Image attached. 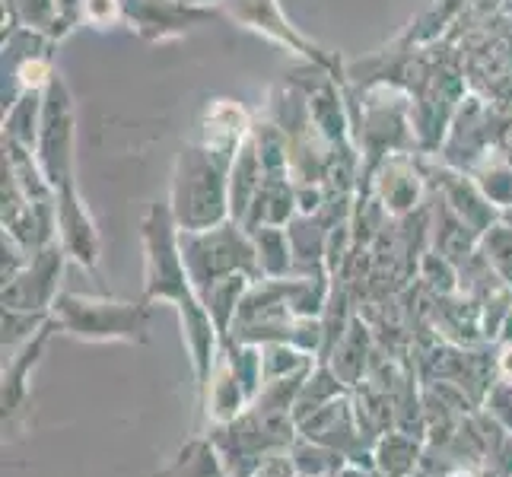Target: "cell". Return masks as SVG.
Returning <instances> with one entry per match:
<instances>
[{"label": "cell", "mask_w": 512, "mask_h": 477, "mask_svg": "<svg viewBox=\"0 0 512 477\" xmlns=\"http://www.w3.org/2000/svg\"><path fill=\"white\" fill-rule=\"evenodd\" d=\"M140 239H144V299L150 306L169 303L179 312L194 382H198L204 395L210 376H214V366L220 360V334L188 277L185 258L179 249V226H175L169 201L150 204L144 223H140Z\"/></svg>", "instance_id": "6da1fadb"}, {"label": "cell", "mask_w": 512, "mask_h": 477, "mask_svg": "<svg viewBox=\"0 0 512 477\" xmlns=\"http://www.w3.org/2000/svg\"><path fill=\"white\" fill-rule=\"evenodd\" d=\"M229 169L233 159L207 150L198 140L182 144L169 188V210L179 233H201L229 220Z\"/></svg>", "instance_id": "7a4b0ae2"}, {"label": "cell", "mask_w": 512, "mask_h": 477, "mask_svg": "<svg viewBox=\"0 0 512 477\" xmlns=\"http://www.w3.org/2000/svg\"><path fill=\"white\" fill-rule=\"evenodd\" d=\"M51 315L64 334L90 344H147L150 338V303H121L109 296L61 293Z\"/></svg>", "instance_id": "3957f363"}, {"label": "cell", "mask_w": 512, "mask_h": 477, "mask_svg": "<svg viewBox=\"0 0 512 477\" xmlns=\"http://www.w3.org/2000/svg\"><path fill=\"white\" fill-rule=\"evenodd\" d=\"M179 249L198 296L207 287L236 274L249 280H264L252 233L236 220H226L214 229H201V233H179Z\"/></svg>", "instance_id": "277c9868"}, {"label": "cell", "mask_w": 512, "mask_h": 477, "mask_svg": "<svg viewBox=\"0 0 512 477\" xmlns=\"http://www.w3.org/2000/svg\"><path fill=\"white\" fill-rule=\"evenodd\" d=\"M74 137H77L74 99H70L64 77L55 74L45 86L42 131H39V144H35V159H39L45 179L55 191L74 182Z\"/></svg>", "instance_id": "5b68a950"}, {"label": "cell", "mask_w": 512, "mask_h": 477, "mask_svg": "<svg viewBox=\"0 0 512 477\" xmlns=\"http://www.w3.org/2000/svg\"><path fill=\"white\" fill-rule=\"evenodd\" d=\"M220 10H223L233 23H239V26H245V29H252V32L264 35V39L274 42V45H280V48L293 51L296 58H303L306 64L325 70V74H331L334 80H341V77H344L341 61L334 58V55H328V51L319 48L315 42H309L303 32H296V29L290 26L287 16L280 13L277 0H223Z\"/></svg>", "instance_id": "8992f818"}, {"label": "cell", "mask_w": 512, "mask_h": 477, "mask_svg": "<svg viewBox=\"0 0 512 477\" xmlns=\"http://www.w3.org/2000/svg\"><path fill=\"white\" fill-rule=\"evenodd\" d=\"M67 264L64 245L55 239L45 249L32 252V258L23 264V271L4 284V299L7 309H26V312H51L55 299L61 296V274Z\"/></svg>", "instance_id": "52a82bcc"}, {"label": "cell", "mask_w": 512, "mask_h": 477, "mask_svg": "<svg viewBox=\"0 0 512 477\" xmlns=\"http://www.w3.org/2000/svg\"><path fill=\"white\" fill-rule=\"evenodd\" d=\"M217 7H194L188 0H125V23L144 42L182 39L191 29L214 20Z\"/></svg>", "instance_id": "ba28073f"}, {"label": "cell", "mask_w": 512, "mask_h": 477, "mask_svg": "<svg viewBox=\"0 0 512 477\" xmlns=\"http://www.w3.org/2000/svg\"><path fill=\"white\" fill-rule=\"evenodd\" d=\"M55 214H58V242L70 261H77L83 271H96L102 242L96 233V223L90 210L83 207V198L77 194V185H61L55 191Z\"/></svg>", "instance_id": "9c48e42d"}, {"label": "cell", "mask_w": 512, "mask_h": 477, "mask_svg": "<svg viewBox=\"0 0 512 477\" xmlns=\"http://www.w3.org/2000/svg\"><path fill=\"white\" fill-rule=\"evenodd\" d=\"M430 175L439 188V198H443L478 236H484L490 226L500 223V207H493L484 198V191L478 188V182H474L468 172L443 163V166H433Z\"/></svg>", "instance_id": "30bf717a"}, {"label": "cell", "mask_w": 512, "mask_h": 477, "mask_svg": "<svg viewBox=\"0 0 512 477\" xmlns=\"http://www.w3.org/2000/svg\"><path fill=\"white\" fill-rule=\"evenodd\" d=\"M55 331H61V325L55 322V315H51L23 347H16L4 357V376H0V408H4V417H13L23 408V401L29 395V373L45 357Z\"/></svg>", "instance_id": "8fae6325"}, {"label": "cell", "mask_w": 512, "mask_h": 477, "mask_svg": "<svg viewBox=\"0 0 512 477\" xmlns=\"http://www.w3.org/2000/svg\"><path fill=\"white\" fill-rule=\"evenodd\" d=\"M299 214L296 207V182L290 175H264V182L255 194V201L245 214L242 226L258 229V226H287Z\"/></svg>", "instance_id": "7c38bea8"}, {"label": "cell", "mask_w": 512, "mask_h": 477, "mask_svg": "<svg viewBox=\"0 0 512 477\" xmlns=\"http://www.w3.org/2000/svg\"><path fill=\"white\" fill-rule=\"evenodd\" d=\"M423 455L427 449H423L417 433L388 430L373 446V468L379 477H417L423 468Z\"/></svg>", "instance_id": "4fadbf2b"}, {"label": "cell", "mask_w": 512, "mask_h": 477, "mask_svg": "<svg viewBox=\"0 0 512 477\" xmlns=\"http://www.w3.org/2000/svg\"><path fill=\"white\" fill-rule=\"evenodd\" d=\"M264 166H261V156L255 150V140L249 134V140L239 147L236 159H233V169H229V220L242 223L249 207L255 201V194L264 182Z\"/></svg>", "instance_id": "5bb4252c"}, {"label": "cell", "mask_w": 512, "mask_h": 477, "mask_svg": "<svg viewBox=\"0 0 512 477\" xmlns=\"http://www.w3.org/2000/svg\"><path fill=\"white\" fill-rule=\"evenodd\" d=\"M204 408H207V417L214 423H229L242 417L245 411H249V392L242 388V382L236 379L233 369L226 366V360L220 357L217 366H214V376H210L207 388H204Z\"/></svg>", "instance_id": "9a60e30c"}, {"label": "cell", "mask_w": 512, "mask_h": 477, "mask_svg": "<svg viewBox=\"0 0 512 477\" xmlns=\"http://www.w3.org/2000/svg\"><path fill=\"white\" fill-rule=\"evenodd\" d=\"M420 188H423V182L408 156L398 153L392 159H385L382 179H379V198L388 214L401 217V214H408V210H414L420 201Z\"/></svg>", "instance_id": "2e32d148"}, {"label": "cell", "mask_w": 512, "mask_h": 477, "mask_svg": "<svg viewBox=\"0 0 512 477\" xmlns=\"http://www.w3.org/2000/svg\"><path fill=\"white\" fill-rule=\"evenodd\" d=\"M42 109H45V90H26L4 109V144H16L35 153L42 131Z\"/></svg>", "instance_id": "e0dca14e"}, {"label": "cell", "mask_w": 512, "mask_h": 477, "mask_svg": "<svg viewBox=\"0 0 512 477\" xmlns=\"http://www.w3.org/2000/svg\"><path fill=\"white\" fill-rule=\"evenodd\" d=\"M347 392H350V388H347V382L338 373H334V366L319 360L312 373L306 376L303 388H299V398L293 404V420L296 423L306 420L309 414H315L319 408H325V404H331L334 398H341Z\"/></svg>", "instance_id": "ac0fdd59"}, {"label": "cell", "mask_w": 512, "mask_h": 477, "mask_svg": "<svg viewBox=\"0 0 512 477\" xmlns=\"http://www.w3.org/2000/svg\"><path fill=\"white\" fill-rule=\"evenodd\" d=\"M252 242H255L261 277L280 280L293 274V242L287 226H258L252 229Z\"/></svg>", "instance_id": "d6986e66"}, {"label": "cell", "mask_w": 512, "mask_h": 477, "mask_svg": "<svg viewBox=\"0 0 512 477\" xmlns=\"http://www.w3.org/2000/svg\"><path fill=\"white\" fill-rule=\"evenodd\" d=\"M252 284H255V280L236 274V277H226V280H220V284L207 287V290L201 293V303H204V309L210 312V318H214L220 341L229 338V331H233V322H236V315H239V306H242V299H245V290H249Z\"/></svg>", "instance_id": "ffe728a7"}, {"label": "cell", "mask_w": 512, "mask_h": 477, "mask_svg": "<svg viewBox=\"0 0 512 477\" xmlns=\"http://www.w3.org/2000/svg\"><path fill=\"white\" fill-rule=\"evenodd\" d=\"M366 353H369V334H366V325L360 318H350V328L347 334L338 341V347L331 350V357L325 363L334 366V373H338L347 388L360 385L363 382V373H366Z\"/></svg>", "instance_id": "44dd1931"}, {"label": "cell", "mask_w": 512, "mask_h": 477, "mask_svg": "<svg viewBox=\"0 0 512 477\" xmlns=\"http://www.w3.org/2000/svg\"><path fill=\"white\" fill-rule=\"evenodd\" d=\"M156 477H229V471L223 465L217 446L210 443V436H207V439H191V443H185L182 452L172 458V465Z\"/></svg>", "instance_id": "7402d4cb"}, {"label": "cell", "mask_w": 512, "mask_h": 477, "mask_svg": "<svg viewBox=\"0 0 512 477\" xmlns=\"http://www.w3.org/2000/svg\"><path fill=\"white\" fill-rule=\"evenodd\" d=\"M468 175L478 182L484 198L493 207H500V214L506 207H512V159L503 150H490Z\"/></svg>", "instance_id": "603a6c76"}, {"label": "cell", "mask_w": 512, "mask_h": 477, "mask_svg": "<svg viewBox=\"0 0 512 477\" xmlns=\"http://www.w3.org/2000/svg\"><path fill=\"white\" fill-rule=\"evenodd\" d=\"M290 458H293L299 477H338L350 465L344 452L322 446V443H315V439H306V436L293 439Z\"/></svg>", "instance_id": "cb8c5ba5"}, {"label": "cell", "mask_w": 512, "mask_h": 477, "mask_svg": "<svg viewBox=\"0 0 512 477\" xmlns=\"http://www.w3.org/2000/svg\"><path fill=\"white\" fill-rule=\"evenodd\" d=\"M220 357L226 360V366L233 369L236 379L242 382V388L249 392V398H255L264 385V360H261V347L258 344H245L236 338H223L220 341Z\"/></svg>", "instance_id": "d4e9b609"}, {"label": "cell", "mask_w": 512, "mask_h": 477, "mask_svg": "<svg viewBox=\"0 0 512 477\" xmlns=\"http://www.w3.org/2000/svg\"><path fill=\"white\" fill-rule=\"evenodd\" d=\"M261 360H264V382L268 379H284V376H296L303 369H312L315 360L312 353L299 350L287 341H277V344H264L261 347Z\"/></svg>", "instance_id": "484cf974"}, {"label": "cell", "mask_w": 512, "mask_h": 477, "mask_svg": "<svg viewBox=\"0 0 512 477\" xmlns=\"http://www.w3.org/2000/svg\"><path fill=\"white\" fill-rule=\"evenodd\" d=\"M481 252L490 268L500 274L503 284L512 287V226L503 220L497 226H490L481 236Z\"/></svg>", "instance_id": "4316f807"}, {"label": "cell", "mask_w": 512, "mask_h": 477, "mask_svg": "<svg viewBox=\"0 0 512 477\" xmlns=\"http://www.w3.org/2000/svg\"><path fill=\"white\" fill-rule=\"evenodd\" d=\"M48 318H51V312H26V309L4 306V357L13 353L16 347H23Z\"/></svg>", "instance_id": "83f0119b"}, {"label": "cell", "mask_w": 512, "mask_h": 477, "mask_svg": "<svg viewBox=\"0 0 512 477\" xmlns=\"http://www.w3.org/2000/svg\"><path fill=\"white\" fill-rule=\"evenodd\" d=\"M420 271H423V280H427V287L439 296H452L458 287H462V274H458L455 264L439 252H430L423 258Z\"/></svg>", "instance_id": "f1b7e54d"}, {"label": "cell", "mask_w": 512, "mask_h": 477, "mask_svg": "<svg viewBox=\"0 0 512 477\" xmlns=\"http://www.w3.org/2000/svg\"><path fill=\"white\" fill-rule=\"evenodd\" d=\"M115 23H125V0H86L83 4V26L112 29Z\"/></svg>", "instance_id": "f546056e"}, {"label": "cell", "mask_w": 512, "mask_h": 477, "mask_svg": "<svg viewBox=\"0 0 512 477\" xmlns=\"http://www.w3.org/2000/svg\"><path fill=\"white\" fill-rule=\"evenodd\" d=\"M484 414H490L512 433V382L509 379L497 376V382L490 385V392L484 395Z\"/></svg>", "instance_id": "4dcf8cb0"}, {"label": "cell", "mask_w": 512, "mask_h": 477, "mask_svg": "<svg viewBox=\"0 0 512 477\" xmlns=\"http://www.w3.org/2000/svg\"><path fill=\"white\" fill-rule=\"evenodd\" d=\"M252 477H299V471H296L290 449H287V452H274V455L264 458Z\"/></svg>", "instance_id": "1f68e13d"}, {"label": "cell", "mask_w": 512, "mask_h": 477, "mask_svg": "<svg viewBox=\"0 0 512 477\" xmlns=\"http://www.w3.org/2000/svg\"><path fill=\"white\" fill-rule=\"evenodd\" d=\"M83 4L86 0H58V39H64L70 29L83 26Z\"/></svg>", "instance_id": "d6a6232c"}, {"label": "cell", "mask_w": 512, "mask_h": 477, "mask_svg": "<svg viewBox=\"0 0 512 477\" xmlns=\"http://www.w3.org/2000/svg\"><path fill=\"white\" fill-rule=\"evenodd\" d=\"M497 376L512 382V344L500 347V357H497Z\"/></svg>", "instance_id": "836d02e7"}, {"label": "cell", "mask_w": 512, "mask_h": 477, "mask_svg": "<svg viewBox=\"0 0 512 477\" xmlns=\"http://www.w3.org/2000/svg\"><path fill=\"white\" fill-rule=\"evenodd\" d=\"M500 344H512V309H509V315H506V322H503V328H500V338H497Z\"/></svg>", "instance_id": "e575fe53"}, {"label": "cell", "mask_w": 512, "mask_h": 477, "mask_svg": "<svg viewBox=\"0 0 512 477\" xmlns=\"http://www.w3.org/2000/svg\"><path fill=\"white\" fill-rule=\"evenodd\" d=\"M188 4H194V7H217L220 10L223 0H188Z\"/></svg>", "instance_id": "d590c367"}, {"label": "cell", "mask_w": 512, "mask_h": 477, "mask_svg": "<svg viewBox=\"0 0 512 477\" xmlns=\"http://www.w3.org/2000/svg\"><path fill=\"white\" fill-rule=\"evenodd\" d=\"M500 220L512 226V207H506V210H503V214H500Z\"/></svg>", "instance_id": "8d00e7d4"}]
</instances>
